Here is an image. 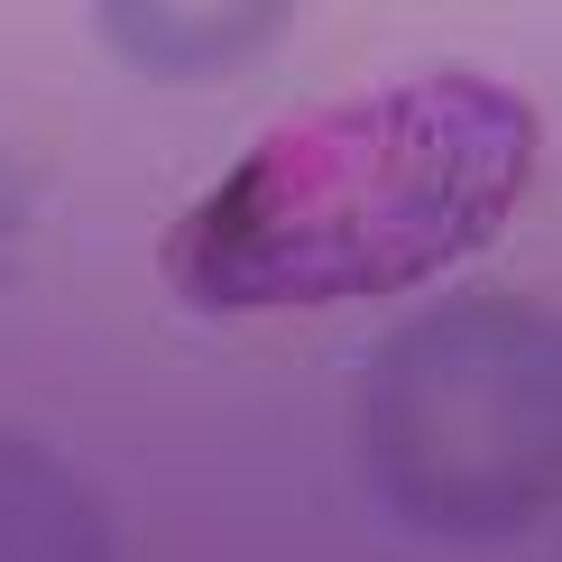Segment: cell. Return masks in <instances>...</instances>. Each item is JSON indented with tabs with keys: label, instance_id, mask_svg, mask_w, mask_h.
Instances as JSON below:
<instances>
[{
	"label": "cell",
	"instance_id": "cell-1",
	"mask_svg": "<svg viewBox=\"0 0 562 562\" xmlns=\"http://www.w3.org/2000/svg\"><path fill=\"white\" fill-rule=\"evenodd\" d=\"M544 121L480 65L369 83L268 130L167 222L157 268L194 314H304L406 295L517 222Z\"/></svg>",
	"mask_w": 562,
	"mask_h": 562
},
{
	"label": "cell",
	"instance_id": "cell-2",
	"mask_svg": "<svg viewBox=\"0 0 562 562\" xmlns=\"http://www.w3.org/2000/svg\"><path fill=\"white\" fill-rule=\"evenodd\" d=\"M360 471L406 535L507 544L562 498V323L517 286H461L360 360Z\"/></svg>",
	"mask_w": 562,
	"mask_h": 562
},
{
	"label": "cell",
	"instance_id": "cell-3",
	"mask_svg": "<svg viewBox=\"0 0 562 562\" xmlns=\"http://www.w3.org/2000/svg\"><path fill=\"white\" fill-rule=\"evenodd\" d=\"M304 0H92L102 46L148 83H222L295 29Z\"/></svg>",
	"mask_w": 562,
	"mask_h": 562
},
{
	"label": "cell",
	"instance_id": "cell-4",
	"mask_svg": "<svg viewBox=\"0 0 562 562\" xmlns=\"http://www.w3.org/2000/svg\"><path fill=\"white\" fill-rule=\"evenodd\" d=\"M111 507L92 498L75 461L29 434H0V562H102Z\"/></svg>",
	"mask_w": 562,
	"mask_h": 562
},
{
	"label": "cell",
	"instance_id": "cell-5",
	"mask_svg": "<svg viewBox=\"0 0 562 562\" xmlns=\"http://www.w3.org/2000/svg\"><path fill=\"white\" fill-rule=\"evenodd\" d=\"M19 259H29V176L0 148V295L19 286Z\"/></svg>",
	"mask_w": 562,
	"mask_h": 562
}]
</instances>
